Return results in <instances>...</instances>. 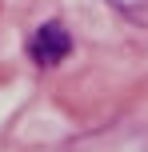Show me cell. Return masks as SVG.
<instances>
[{"label":"cell","instance_id":"1","mask_svg":"<svg viewBox=\"0 0 148 152\" xmlns=\"http://www.w3.org/2000/svg\"><path fill=\"white\" fill-rule=\"evenodd\" d=\"M68 52H72V32L64 28L60 20H44V24L28 36V56H32V64H40V68H56V64H64Z\"/></svg>","mask_w":148,"mask_h":152},{"label":"cell","instance_id":"2","mask_svg":"<svg viewBox=\"0 0 148 152\" xmlns=\"http://www.w3.org/2000/svg\"><path fill=\"white\" fill-rule=\"evenodd\" d=\"M112 8H116L120 16H128V20H144L148 16V0H108Z\"/></svg>","mask_w":148,"mask_h":152}]
</instances>
